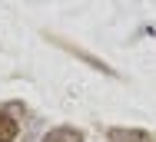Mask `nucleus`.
Wrapping results in <instances>:
<instances>
[{
	"mask_svg": "<svg viewBox=\"0 0 156 142\" xmlns=\"http://www.w3.org/2000/svg\"><path fill=\"white\" fill-rule=\"evenodd\" d=\"M43 142H83V132L76 126H57L43 136Z\"/></svg>",
	"mask_w": 156,
	"mask_h": 142,
	"instance_id": "nucleus-1",
	"label": "nucleus"
},
{
	"mask_svg": "<svg viewBox=\"0 0 156 142\" xmlns=\"http://www.w3.org/2000/svg\"><path fill=\"white\" fill-rule=\"evenodd\" d=\"M113 142H153V136L146 129H110Z\"/></svg>",
	"mask_w": 156,
	"mask_h": 142,
	"instance_id": "nucleus-2",
	"label": "nucleus"
},
{
	"mask_svg": "<svg viewBox=\"0 0 156 142\" xmlns=\"http://www.w3.org/2000/svg\"><path fill=\"white\" fill-rule=\"evenodd\" d=\"M17 132H20L17 119H13L10 113H3V109H0V142H13V139H17Z\"/></svg>",
	"mask_w": 156,
	"mask_h": 142,
	"instance_id": "nucleus-3",
	"label": "nucleus"
}]
</instances>
